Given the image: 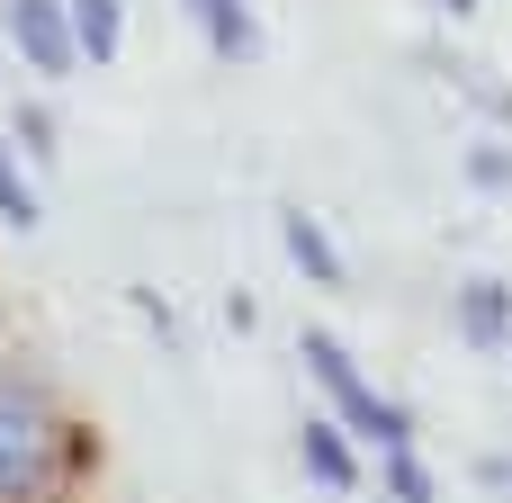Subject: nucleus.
Listing matches in <instances>:
<instances>
[{
	"instance_id": "f257e3e1",
	"label": "nucleus",
	"mask_w": 512,
	"mask_h": 503,
	"mask_svg": "<svg viewBox=\"0 0 512 503\" xmlns=\"http://www.w3.org/2000/svg\"><path fill=\"white\" fill-rule=\"evenodd\" d=\"M306 351V369H315V387L333 396V414H342V432H369L378 450H414V414L396 405V396H378L360 369H351V351L333 342V333H306L297 342Z\"/></svg>"
},
{
	"instance_id": "f03ea898",
	"label": "nucleus",
	"mask_w": 512,
	"mask_h": 503,
	"mask_svg": "<svg viewBox=\"0 0 512 503\" xmlns=\"http://www.w3.org/2000/svg\"><path fill=\"white\" fill-rule=\"evenodd\" d=\"M54 459V423L27 387H0V503H18Z\"/></svg>"
},
{
	"instance_id": "7ed1b4c3",
	"label": "nucleus",
	"mask_w": 512,
	"mask_h": 503,
	"mask_svg": "<svg viewBox=\"0 0 512 503\" xmlns=\"http://www.w3.org/2000/svg\"><path fill=\"white\" fill-rule=\"evenodd\" d=\"M9 45H18L45 81H63V72L81 63V45H72V9H63V0H9Z\"/></svg>"
},
{
	"instance_id": "20e7f679",
	"label": "nucleus",
	"mask_w": 512,
	"mask_h": 503,
	"mask_svg": "<svg viewBox=\"0 0 512 503\" xmlns=\"http://www.w3.org/2000/svg\"><path fill=\"white\" fill-rule=\"evenodd\" d=\"M459 333L477 351H512V288L504 279H468L459 288Z\"/></svg>"
},
{
	"instance_id": "39448f33",
	"label": "nucleus",
	"mask_w": 512,
	"mask_h": 503,
	"mask_svg": "<svg viewBox=\"0 0 512 503\" xmlns=\"http://www.w3.org/2000/svg\"><path fill=\"white\" fill-rule=\"evenodd\" d=\"M279 243H288V261L315 279V288H342V243L324 234V216H306V207H288L279 216Z\"/></svg>"
},
{
	"instance_id": "423d86ee",
	"label": "nucleus",
	"mask_w": 512,
	"mask_h": 503,
	"mask_svg": "<svg viewBox=\"0 0 512 503\" xmlns=\"http://www.w3.org/2000/svg\"><path fill=\"white\" fill-rule=\"evenodd\" d=\"M297 459H306V477H315V486H333V495H351V486H360V459H351L342 423H297Z\"/></svg>"
},
{
	"instance_id": "0eeeda50",
	"label": "nucleus",
	"mask_w": 512,
	"mask_h": 503,
	"mask_svg": "<svg viewBox=\"0 0 512 503\" xmlns=\"http://www.w3.org/2000/svg\"><path fill=\"white\" fill-rule=\"evenodd\" d=\"M189 18H198V36H207L225 63H252V54H261V27H252L243 0H189Z\"/></svg>"
},
{
	"instance_id": "6e6552de",
	"label": "nucleus",
	"mask_w": 512,
	"mask_h": 503,
	"mask_svg": "<svg viewBox=\"0 0 512 503\" xmlns=\"http://www.w3.org/2000/svg\"><path fill=\"white\" fill-rule=\"evenodd\" d=\"M72 9V45H81V63H117V45H126V9L117 0H63Z\"/></svg>"
},
{
	"instance_id": "1a4fd4ad",
	"label": "nucleus",
	"mask_w": 512,
	"mask_h": 503,
	"mask_svg": "<svg viewBox=\"0 0 512 503\" xmlns=\"http://www.w3.org/2000/svg\"><path fill=\"white\" fill-rule=\"evenodd\" d=\"M0 225L9 234H36V189H27V171L0 153Z\"/></svg>"
},
{
	"instance_id": "9d476101",
	"label": "nucleus",
	"mask_w": 512,
	"mask_h": 503,
	"mask_svg": "<svg viewBox=\"0 0 512 503\" xmlns=\"http://www.w3.org/2000/svg\"><path fill=\"white\" fill-rule=\"evenodd\" d=\"M387 495L396 503H441V486H432V468L414 450H387Z\"/></svg>"
},
{
	"instance_id": "9b49d317",
	"label": "nucleus",
	"mask_w": 512,
	"mask_h": 503,
	"mask_svg": "<svg viewBox=\"0 0 512 503\" xmlns=\"http://www.w3.org/2000/svg\"><path fill=\"white\" fill-rule=\"evenodd\" d=\"M468 180L477 189H512V153L504 144H468Z\"/></svg>"
},
{
	"instance_id": "f8f14e48",
	"label": "nucleus",
	"mask_w": 512,
	"mask_h": 503,
	"mask_svg": "<svg viewBox=\"0 0 512 503\" xmlns=\"http://www.w3.org/2000/svg\"><path fill=\"white\" fill-rule=\"evenodd\" d=\"M18 135H27V153H54V117L45 108H18Z\"/></svg>"
},
{
	"instance_id": "ddd939ff",
	"label": "nucleus",
	"mask_w": 512,
	"mask_h": 503,
	"mask_svg": "<svg viewBox=\"0 0 512 503\" xmlns=\"http://www.w3.org/2000/svg\"><path fill=\"white\" fill-rule=\"evenodd\" d=\"M441 9H450V18H477V0H441Z\"/></svg>"
}]
</instances>
